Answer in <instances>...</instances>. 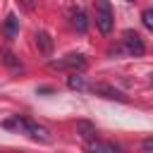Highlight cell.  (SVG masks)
Here are the masks:
<instances>
[{
	"label": "cell",
	"mask_w": 153,
	"mask_h": 153,
	"mask_svg": "<svg viewBox=\"0 0 153 153\" xmlns=\"http://www.w3.org/2000/svg\"><path fill=\"white\" fill-rule=\"evenodd\" d=\"M2 127H14V129H22L24 134H29L33 141H41V143H50V131L43 127V124H36L31 120H24V117H10L2 122Z\"/></svg>",
	"instance_id": "obj_1"
},
{
	"label": "cell",
	"mask_w": 153,
	"mask_h": 153,
	"mask_svg": "<svg viewBox=\"0 0 153 153\" xmlns=\"http://www.w3.org/2000/svg\"><path fill=\"white\" fill-rule=\"evenodd\" d=\"M86 57L81 53H69L60 60H50L48 62V69H55V72H69V74H76V72H84L86 69Z\"/></svg>",
	"instance_id": "obj_2"
},
{
	"label": "cell",
	"mask_w": 153,
	"mask_h": 153,
	"mask_svg": "<svg viewBox=\"0 0 153 153\" xmlns=\"http://www.w3.org/2000/svg\"><path fill=\"white\" fill-rule=\"evenodd\" d=\"M112 24H115V14H112V7H110V0H96V26L103 36H108L112 31Z\"/></svg>",
	"instance_id": "obj_3"
},
{
	"label": "cell",
	"mask_w": 153,
	"mask_h": 153,
	"mask_svg": "<svg viewBox=\"0 0 153 153\" xmlns=\"http://www.w3.org/2000/svg\"><path fill=\"white\" fill-rule=\"evenodd\" d=\"M122 45L129 55H143L146 53V45H143V38L134 31V29H127L122 33Z\"/></svg>",
	"instance_id": "obj_4"
},
{
	"label": "cell",
	"mask_w": 153,
	"mask_h": 153,
	"mask_svg": "<svg viewBox=\"0 0 153 153\" xmlns=\"http://www.w3.org/2000/svg\"><path fill=\"white\" fill-rule=\"evenodd\" d=\"M91 91L96 93V96H100V98H108V100H120V103H127V96L120 91V88H115V86H110V84H93L91 86Z\"/></svg>",
	"instance_id": "obj_5"
},
{
	"label": "cell",
	"mask_w": 153,
	"mask_h": 153,
	"mask_svg": "<svg viewBox=\"0 0 153 153\" xmlns=\"http://www.w3.org/2000/svg\"><path fill=\"white\" fill-rule=\"evenodd\" d=\"M86 153H120V148L115 143H110V141L93 139V141H86Z\"/></svg>",
	"instance_id": "obj_6"
},
{
	"label": "cell",
	"mask_w": 153,
	"mask_h": 153,
	"mask_svg": "<svg viewBox=\"0 0 153 153\" xmlns=\"http://www.w3.org/2000/svg\"><path fill=\"white\" fill-rule=\"evenodd\" d=\"M76 134L84 141H93L96 139V124L88 122V120H76Z\"/></svg>",
	"instance_id": "obj_7"
},
{
	"label": "cell",
	"mask_w": 153,
	"mask_h": 153,
	"mask_svg": "<svg viewBox=\"0 0 153 153\" xmlns=\"http://www.w3.org/2000/svg\"><path fill=\"white\" fill-rule=\"evenodd\" d=\"M2 33L12 41V38H17V33H19V17L17 14H7V19L2 22Z\"/></svg>",
	"instance_id": "obj_8"
},
{
	"label": "cell",
	"mask_w": 153,
	"mask_h": 153,
	"mask_svg": "<svg viewBox=\"0 0 153 153\" xmlns=\"http://www.w3.org/2000/svg\"><path fill=\"white\" fill-rule=\"evenodd\" d=\"M36 45L43 55H50L53 53V38L48 31H36Z\"/></svg>",
	"instance_id": "obj_9"
},
{
	"label": "cell",
	"mask_w": 153,
	"mask_h": 153,
	"mask_svg": "<svg viewBox=\"0 0 153 153\" xmlns=\"http://www.w3.org/2000/svg\"><path fill=\"white\" fill-rule=\"evenodd\" d=\"M72 24H74V29H76L79 33H84V31L88 29V19H86V12H84V10H76V12H74V17H72Z\"/></svg>",
	"instance_id": "obj_10"
},
{
	"label": "cell",
	"mask_w": 153,
	"mask_h": 153,
	"mask_svg": "<svg viewBox=\"0 0 153 153\" xmlns=\"http://www.w3.org/2000/svg\"><path fill=\"white\" fill-rule=\"evenodd\" d=\"M67 86H69L72 91H84V88H86V79L81 76V72L69 74V76H67Z\"/></svg>",
	"instance_id": "obj_11"
},
{
	"label": "cell",
	"mask_w": 153,
	"mask_h": 153,
	"mask_svg": "<svg viewBox=\"0 0 153 153\" xmlns=\"http://www.w3.org/2000/svg\"><path fill=\"white\" fill-rule=\"evenodd\" d=\"M2 62H5L7 67H12L14 72H19V69H22V65H19V62L14 60V55H12L10 50H2Z\"/></svg>",
	"instance_id": "obj_12"
},
{
	"label": "cell",
	"mask_w": 153,
	"mask_h": 153,
	"mask_svg": "<svg viewBox=\"0 0 153 153\" xmlns=\"http://www.w3.org/2000/svg\"><path fill=\"white\" fill-rule=\"evenodd\" d=\"M141 22H143V26L148 31H153V10H143L141 12Z\"/></svg>",
	"instance_id": "obj_13"
},
{
	"label": "cell",
	"mask_w": 153,
	"mask_h": 153,
	"mask_svg": "<svg viewBox=\"0 0 153 153\" xmlns=\"http://www.w3.org/2000/svg\"><path fill=\"white\" fill-rule=\"evenodd\" d=\"M141 148H143L146 153H153V139H143V141H141Z\"/></svg>",
	"instance_id": "obj_14"
},
{
	"label": "cell",
	"mask_w": 153,
	"mask_h": 153,
	"mask_svg": "<svg viewBox=\"0 0 153 153\" xmlns=\"http://www.w3.org/2000/svg\"><path fill=\"white\" fill-rule=\"evenodd\" d=\"M38 93H53V88L50 86H43V88H38Z\"/></svg>",
	"instance_id": "obj_15"
},
{
	"label": "cell",
	"mask_w": 153,
	"mask_h": 153,
	"mask_svg": "<svg viewBox=\"0 0 153 153\" xmlns=\"http://www.w3.org/2000/svg\"><path fill=\"white\" fill-rule=\"evenodd\" d=\"M0 153H24V151H0Z\"/></svg>",
	"instance_id": "obj_16"
},
{
	"label": "cell",
	"mask_w": 153,
	"mask_h": 153,
	"mask_svg": "<svg viewBox=\"0 0 153 153\" xmlns=\"http://www.w3.org/2000/svg\"><path fill=\"white\" fill-rule=\"evenodd\" d=\"M151 81H153V76H151Z\"/></svg>",
	"instance_id": "obj_17"
}]
</instances>
